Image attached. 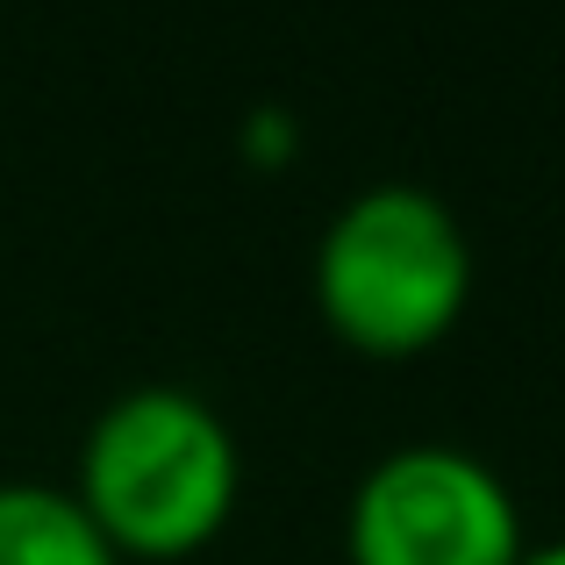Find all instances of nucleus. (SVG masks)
Returning a JSON list of instances; mask_svg holds the SVG:
<instances>
[{
  "mask_svg": "<svg viewBox=\"0 0 565 565\" xmlns=\"http://www.w3.org/2000/svg\"><path fill=\"white\" fill-rule=\"evenodd\" d=\"M244 487V451L222 408L193 386L143 380L79 437V509L122 558H186L222 537Z\"/></svg>",
  "mask_w": 565,
  "mask_h": 565,
  "instance_id": "nucleus-1",
  "label": "nucleus"
},
{
  "mask_svg": "<svg viewBox=\"0 0 565 565\" xmlns=\"http://www.w3.org/2000/svg\"><path fill=\"white\" fill-rule=\"evenodd\" d=\"M472 301V236L415 180L359 186L316 236V308L365 359L429 351Z\"/></svg>",
  "mask_w": 565,
  "mask_h": 565,
  "instance_id": "nucleus-2",
  "label": "nucleus"
},
{
  "mask_svg": "<svg viewBox=\"0 0 565 565\" xmlns=\"http://www.w3.org/2000/svg\"><path fill=\"white\" fill-rule=\"evenodd\" d=\"M351 565H523L515 487L466 444H394L351 487Z\"/></svg>",
  "mask_w": 565,
  "mask_h": 565,
  "instance_id": "nucleus-3",
  "label": "nucleus"
},
{
  "mask_svg": "<svg viewBox=\"0 0 565 565\" xmlns=\"http://www.w3.org/2000/svg\"><path fill=\"white\" fill-rule=\"evenodd\" d=\"M0 565H122L72 487L0 480Z\"/></svg>",
  "mask_w": 565,
  "mask_h": 565,
  "instance_id": "nucleus-4",
  "label": "nucleus"
},
{
  "mask_svg": "<svg viewBox=\"0 0 565 565\" xmlns=\"http://www.w3.org/2000/svg\"><path fill=\"white\" fill-rule=\"evenodd\" d=\"M523 565H565V537H558V544H530Z\"/></svg>",
  "mask_w": 565,
  "mask_h": 565,
  "instance_id": "nucleus-5",
  "label": "nucleus"
}]
</instances>
